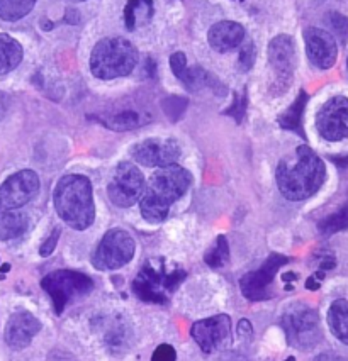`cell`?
Wrapping results in <instances>:
<instances>
[{
	"label": "cell",
	"mask_w": 348,
	"mask_h": 361,
	"mask_svg": "<svg viewBox=\"0 0 348 361\" xmlns=\"http://www.w3.org/2000/svg\"><path fill=\"white\" fill-rule=\"evenodd\" d=\"M330 18H331V26L337 29L338 32H342V35H343V32H347L348 19L345 18V16L333 12V14H330Z\"/></svg>",
	"instance_id": "cell-32"
},
{
	"label": "cell",
	"mask_w": 348,
	"mask_h": 361,
	"mask_svg": "<svg viewBox=\"0 0 348 361\" xmlns=\"http://www.w3.org/2000/svg\"><path fill=\"white\" fill-rule=\"evenodd\" d=\"M318 134L326 141H342L348 137V99L333 97L320 109L316 116Z\"/></svg>",
	"instance_id": "cell-10"
},
{
	"label": "cell",
	"mask_w": 348,
	"mask_h": 361,
	"mask_svg": "<svg viewBox=\"0 0 348 361\" xmlns=\"http://www.w3.org/2000/svg\"><path fill=\"white\" fill-rule=\"evenodd\" d=\"M133 158L143 166L175 165L180 158V146L169 137H150L134 146Z\"/></svg>",
	"instance_id": "cell-13"
},
{
	"label": "cell",
	"mask_w": 348,
	"mask_h": 361,
	"mask_svg": "<svg viewBox=\"0 0 348 361\" xmlns=\"http://www.w3.org/2000/svg\"><path fill=\"white\" fill-rule=\"evenodd\" d=\"M321 268H323V270H331V268H335V258H333V256L323 259Z\"/></svg>",
	"instance_id": "cell-36"
},
{
	"label": "cell",
	"mask_w": 348,
	"mask_h": 361,
	"mask_svg": "<svg viewBox=\"0 0 348 361\" xmlns=\"http://www.w3.org/2000/svg\"><path fill=\"white\" fill-rule=\"evenodd\" d=\"M54 209L70 228L83 231L95 219L90 180L82 175H66L54 188Z\"/></svg>",
	"instance_id": "cell-3"
},
{
	"label": "cell",
	"mask_w": 348,
	"mask_h": 361,
	"mask_svg": "<svg viewBox=\"0 0 348 361\" xmlns=\"http://www.w3.org/2000/svg\"><path fill=\"white\" fill-rule=\"evenodd\" d=\"M209 44L217 53H228L238 48L245 39V29L234 20H221L209 29Z\"/></svg>",
	"instance_id": "cell-18"
},
{
	"label": "cell",
	"mask_w": 348,
	"mask_h": 361,
	"mask_svg": "<svg viewBox=\"0 0 348 361\" xmlns=\"http://www.w3.org/2000/svg\"><path fill=\"white\" fill-rule=\"evenodd\" d=\"M229 262V246L224 236L216 239V245L205 253V263L212 268H221Z\"/></svg>",
	"instance_id": "cell-27"
},
{
	"label": "cell",
	"mask_w": 348,
	"mask_h": 361,
	"mask_svg": "<svg viewBox=\"0 0 348 361\" xmlns=\"http://www.w3.org/2000/svg\"><path fill=\"white\" fill-rule=\"evenodd\" d=\"M328 326L342 343L348 344V302L340 299L331 304L328 312Z\"/></svg>",
	"instance_id": "cell-21"
},
{
	"label": "cell",
	"mask_w": 348,
	"mask_h": 361,
	"mask_svg": "<svg viewBox=\"0 0 348 361\" xmlns=\"http://www.w3.org/2000/svg\"><path fill=\"white\" fill-rule=\"evenodd\" d=\"M60 228H56L53 231L52 234H49V238L46 239V241L43 243V246L40 247V255L41 256H49L54 251V247H56V243H58V239H60Z\"/></svg>",
	"instance_id": "cell-31"
},
{
	"label": "cell",
	"mask_w": 348,
	"mask_h": 361,
	"mask_svg": "<svg viewBox=\"0 0 348 361\" xmlns=\"http://www.w3.org/2000/svg\"><path fill=\"white\" fill-rule=\"evenodd\" d=\"M255 58H257V53H255V46L251 41H248L246 44H243L241 53H240V61H238V66L243 71H248L251 66H253Z\"/></svg>",
	"instance_id": "cell-29"
},
{
	"label": "cell",
	"mask_w": 348,
	"mask_h": 361,
	"mask_svg": "<svg viewBox=\"0 0 348 361\" xmlns=\"http://www.w3.org/2000/svg\"><path fill=\"white\" fill-rule=\"evenodd\" d=\"M138 49L124 37L100 39L90 54V71L100 80L126 77L136 68Z\"/></svg>",
	"instance_id": "cell-4"
},
{
	"label": "cell",
	"mask_w": 348,
	"mask_h": 361,
	"mask_svg": "<svg viewBox=\"0 0 348 361\" xmlns=\"http://www.w3.org/2000/svg\"><path fill=\"white\" fill-rule=\"evenodd\" d=\"M306 288H308V290H318V288H320V282H318L316 276H309V279L306 280Z\"/></svg>",
	"instance_id": "cell-35"
},
{
	"label": "cell",
	"mask_w": 348,
	"mask_h": 361,
	"mask_svg": "<svg viewBox=\"0 0 348 361\" xmlns=\"http://www.w3.org/2000/svg\"><path fill=\"white\" fill-rule=\"evenodd\" d=\"M330 360H331V356H328V355L320 356V358H316V361H330Z\"/></svg>",
	"instance_id": "cell-41"
},
{
	"label": "cell",
	"mask_w": 348,
	"mask_h": 361,
	"mask_svg": "<svg viewBox=\"0 0 348 361\" xmlns=\"http://www.w3.org/2000/svg\"><path fill=\"white\" fill-rule=\"evenodd\" d=\"M268 61L274 66L280 82L287 83L296 68V48L291 36H275L268 44Z\"/></svg>",
	"instance_id": "cell-16"
},
{
	"label": "cell",
	"mask_w": 348,
	"mask_h": 361,
	"mask_svg": "<svg viewBox=\"0 0 348 361\" xmlns=\"http://www.w3.org/2000/svg\"><path fill=\"white\" fill-rule=\"evenodd\" d=\"M284 327H286L287 336L291 341L301 346L311 344L313 334L318 333V314L309 307H292L282 317Z\"/></svg>",
	"instance_id": "cell-15"
},
{
	"label": "cell",
	"mask_w": 348,
	"mask_h": 361,
	"mask_svg": "<svg viewBox=\"0 0 348 361\" xmlns=\"http://www.w3.org/2000/svg\"><path fill=\"white\" fill-rule=\"evenodd\" d=\"M23 60V46L9 35H0V75L18 68Z\"/></svg>",
	"instance_id": "cell-20"
},
{
	"label": "cell",
	"mask_w": 348,
	"mask_h": 361,
	"mask_svg": "<svg viewBox=\"0 0 348 361\" xmlns=\"http://www.w3.org/2000/svg\"><path fill=\"white\" fill-rule=\"evenodd\" d=\"M186 275L187 274L184 270H174L169 274L163 263L158 267H155L153 263H146L134 279L133 292L145 302L167 304L169 295L186 279Z\"/></svg>",
	"instance_id": "cell-5"
},
{
	"label": "cell",
	"mask_w": 348,
	"mask_h": 361,
	"mask_svg": "<svg viewBox=\"0 0 348 361\" xmlns=\"http://www.w3.org/2000/svg\"><path fill=\"white\" fill-rule=\"evenodd\" d=\"M286 361H296V360H294V356H289V358H287Z\"/></svg>",
	"instance_id": "cell-42"
},
{
	"label": "cell",
	"mask_w": 348,
	"mask_h": 361,
	"mask_svg": "<svg viewBox=\"0 0 348 361\" xmlns=\"http://www.w3.org/2000/svg\"><path fill=\"white\" fill-rule=\"evenodd\" d=\"M234 111H238L236 121H238V123H240L243 114H245V112H243V111H245V95H243V97H238V99H236V102H234V106L228 109V114L233 116Z\"/></svg>",
	"instance_id": "cell-33"
},
{
	"label": "cell",
	"mask_w": 348,
	"mask_h": 361,
	"mask_svg": "<svg viewBox=\"0 0 348 361\" xmlns=\"http://www.w3.org/2000/svg\"><path fill=\"white\" fill-rule=\"evenodd\" d=\"M41 322L29 312H16L6 326V341L14 350L29 346L32 338L40 333Z\"/></svg>",
	"instance_id": "cell-17"
},
{
	"label": "cell",
	"mask_w": 348,
	"mask_h": 361,
	"mask_svg": "<svg viewBox=\"0 0 348 361\" xmlns=\"http://www.w3.org/2000/svg\"><path fill=\"white\" fill-rule=\"evenodd\" d=\"M177 360V353L170 344H160L152 356V361H175Z\"/></svg>",
	"instance_id": "cell-30"
},
{
	"label": "cell",
	"mask_w": 348,
	"mask_h": 361,
	"mask_svg": "<svg viewBox=\"0 0 348 361\" xmlns=\"http://www.w3.org/2000/svg\"><path fill=\"white\" fill-rule=\"evenodd\" d=\"M326 178L323 159L309 146H299L294 154L277 166V185L280 194L292 202L306 200L320 190Z\"/></svg>",
	"instance_id": "cell-1"
},
{
	"label": "cell",
	"mask_w": 348,
	"mask_h": 361,
	"mask_svg": "<svg viewBox=\"0 0 348 361\" xmlns=\"http://www.w3.org/2000/svg\"><path fill=\"white\" fill-rule=\"evenodd\" d=\"M40 192V176L32 170L14 173L0 185V212L18 211Z\"/></svg>",
	"instance_id": "cell-9"
},
{
	"label": "cell",
	"mask_w": 348,
	"mask_h": 361,
	"mask_svg": "<svg viewBox=\"0 0 348 361\" xmlns=\"http://www.w3.org/2000/svg\"><path fill=\"white\" fill-rule=\"evenodd\" d=\"M109 199L117 207H131L145 194V176L133 163H119L107 185Z\"/></svg>",
	"instance_id": "cell-8"
},
{
	"label": "cell",
	"mask_w": 348,
	"mask_h": 361,
	"mask_svg": "<svg viewBox=\"0 0 348 361\" xmlns=\"http://www.w3.org/2000/svg\"><path fill=\"white\" fill-rule=\"evenodd\" d=\"M106 128L114 129V131H129V129L138 128L141 124V117L134 111H124L119 114L107 116V117H95Z\"/></svg>",
	"instance_id": "cell-23"
},
{
	"label": "cell",
	"mask_w": 348,
	"mask_h": 361,
	"mask_svg": "<svg viewBox=\"0 0 348 361\" xmlns=\"http://www.w3.org/2000/svg\"><path fill=\"white\" fill-rule=\"evenodd\" d=\"M306 102H308V95H306L304 90H301L299 97L294 100V104H292V106L279 117V124L286 129L297 131V129L301 128V119H303V111H304Z\"/></svg>",
	"instance_id": "cell-25"
},
{
	"label": "cell",
	"mask_w": 348,
	"mask_h": 361,
	"mask_svg": "<svg viewBox=\"0 0 348 361\" xmlns=\"http://www.w3.org/2000/svg\"><path fill=\"white\" fill-rule=\"evenodd\" d=\"M318 228H320V233L326 234V236L348 229V204L343 205L338 212L331 214L326 219H323Z\"/></svg>",
	"instance_id": "cell-26"
},
{
	"label": "cell",
	"mask_w": 348,
	"mask_h": 361,
	"mask_svg": "<svg viewBox=\"0 0 348 361\" xmlns=\"http://www.w3.org/2000/svg\"><path fill=\"white\" fill-rule=\"evenodd\" d=\"M170 68L174 71V75L182 82H186L187 75H188V66H187V58L182 51L174 53L170 56Z\"/></svg>",
	"instance_id": "cell-28"
},
{
	"label": "cell",
	"mask_w": 348,
	"mask_h": 361,
	"mask_svg": "<svg viewBox=\"0 0 348 361\" xmlns=\"http://www.w3.org/2000/svg\"><path fill=\"white\" fill-rule=\"evenodd\" d=\"M297 279H299V275L292 274V271H289V274H284V275H282L284 282H291V280H297Z\"/></svg>",
	"instance_id": "cell-37"
},
{
	"label": "cell",
	"mask_w": 348,
	"mask_h": 361,
	"mask_svg": "<svg viewBox=\"0 0 348 361\" xmlns=\"http://www.w3.org/2000/svg\"><path fill=\"white\" fill-rule=\"evenodd\" d=\"M49 361H77V358L73 355H70V353L54 351L49 355Z\"/></svg>",
	"instance_id": "cell-34"
},
{
	"label": "cell",
	"mask_w": 348,
	"mask_h": 361,
	"mask_svg": "<svg viewBox=\"0 0 348 361\" xmlns=\"http://www.w3.org/2000/svg\"><path fill=\"white\" fill-rule=\"evenodd\" d=\"M36 0H0V19L19 20L35 7Z\"/></svg>",
	"instance_id": "cell-24"
},
{
	"label": "cell",
	"mask_w": 348,
	"mask_h": 361,
	"mask_svg": "<svg viewBox=\"0 0 348 361\" xmlns=\"http://www.w3.org/2000/svg\"><path fill=\"white\" fill-rule=\"evenodd\" d=\"M0 270H2V274H7V271L11 270V264H2V268H0Z\"/></svg>",
	"instance_id": "cell-40"
},
{
	"label": "cell",
	"mask_w": 348,
	"mask_h": 361,
	"mask_svg": "<svg viewBox=\"0 0 348 361\" xmlns=\"http://www.w3.org/2000/svg\"><path fill=\"white\" fill-rule=\"evenodd\" d=\"M153 16V0H129L124 7V24L128 31L145 26Z\"/></svg>",
	"instance_id": "cell-19"
},
{
	"label": "cell",
	"mask_w": 348,
	"mask_h": 361,
	"mask_svg": "<svg viewBox=\"0 0 348 361\" xmlns=\"http://www.w3.org/2000/svg\"><path fill=\"white\" fill-rule=\"evenodd\" d=\"M28 229V217L23 212H0V239H14L23 236Z\"/></svg>",
	"instance_id": "cell-22"
},
{
	"label": "cell",
	"mask_w": 348,
	"mask_h": 361,
	"mask_svg": "<svg viewBox=\"0 0 348 361\" xmlns=\"http://www.w3.org/2000/svg\"><path fill=\"white\" fill-rule=\"evenodd\" d=\"M289 259L286 256L272 253L268 258L265 259V263L260 267V270L257 271H250L246 274L243 279L240 280V287H241V293L246 297V299L251 302H258V300H267L272 297V292L268 290V287L272 285V280L277 274L282 264H286Z\"/></svg>",
	"instance_id": "cell-12"
},
{
	"label": "cell",
	"mask_w": 348,
	"mask_h": 361,
	"mask_svg": "<svg viewBox=\"0 0 348 361\" xmlns=\"http://www.w3.org/2000/svg\"><path fill=\"white\" fill-rule=\"evenodd\" d=\"M136 245L124 229H111L92 255V264L100 271L117 270L133 259Z\"/></svg>",
	"instance_id": "cell-7"
},
{
	"label": "cell",
	"mask_w": 348,
	"mask_h": 361,
	"mask_svg": "<svg viewBox=\"0 0 348 361\" xmlns=\"http://www.w3.org/2000/svg\"><path fill=\"white\" fill-rule=\"evenodd\" d=\"M333 161L338 163L340 166H347V165H348V158H342V159H340V158H333Z\"/></svg>",
	"instance_id": "cell-39"
},
{
	"label": "cell",
	"mask_w": 348,
	"mask_h": 361,
	"mask_svg": "<svg viewBox=\"0 0 348 361\" xmlns=\"http://www.w3.org/2000/svg\"><path fill=\"white\" fill-rule=\"evenodd\" d=\"M192 182V176L186 168L169 165L158 168L150 178L148 188L141 197L140 209L141 216L148 222H162L167 219L170 211V205L182 197L188 190Z\"/></svg>",
	"instance_id": "cell-2"
},
{
	"label": "cell",
	"mask_w": 348,
	"mask_h": 361,
	"mask_svg": "<svg viewBox=\"0 0 348 361\" xmlns=\"http://www.w3.org/2000/svg\"><path fill=\"white\" fill-rule=\"evenodd\" d=\"M192 338L205 353L223 350L232 341V319L226 314L194 322Z\"/></svg>",
	"instance_id": "cell-11"
},
{
	"label": "cell",
	"mask_w": 348,
	"mask_h": 361,
	"mask_svg": "<svg viewBox=\"0 0 348 361\" xmlns=\"http://www.w3.org/2000/svg\"><path fill=\"white\" fill-rule=\"evenodd\" d=\"M304 43L309 61L316 68L328 70L335 65L338 56V46L328 31H323L320 27H308L304 31Z\"/></svg>",
	"instance_id": "cell-14"
},
{
	"label": "cell",
	"mask_w": 348,
	"mask_h": 361,
	"mask_svg": "<svg viewBox=\"0 0 348 361\" xmlns=\"http://www.w3.org/2000/svg\"><path fill=\"white\" fill-rule=\"evenodd\" d=\"M73 2H83V0H73Z\"/></svg>",
	"instance_id": "cell-43"
},
{
	"label": "cell",
	"mask_w": 348,
	"mask_h": 361,
	"mask_svg": "<svg viewBox=\"0 0 348 361\" xmlns=\"http://www.w3.org/2000/svg\"><path fill=\"white\" fill-rule=\"evenodd\" d=\"M6 116V100H4V95H0V119Z\"/></svg>",
	"instance_id": "cell-38"
},
{
	"label": "cell",
	"mask_w": 348,
	"mask_h": 361,
	"mask_svg": "<svg viewBox=\"0 0 348 361\" xmlns=\"http://www.w3.org/2000/svg\"><path fill=\"white\" fill-rule=\"evenodd\" d=\"M41 287L52 297L56 314H61L73 297L87 295L94 288V282L85 274H78L73 270H58L46 275Z\"/></svg>",
	"instance_id": "cell-6"
}]
</instances>
